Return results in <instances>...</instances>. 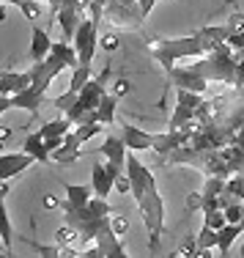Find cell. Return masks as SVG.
Masks as SVG:
<instances>
[{
	"instance_id": "1",
	"label": "cell",
	"mask_w": 244,
	"mask_h": 258,
	"mask_svg": "<svg viewBox=\"0 0 244 258\" xmlns=\"http://www.w3.org/2000/svg\"><path fill=\"white\" fill-rule=\"evenodd\" d=\"M228 33H230L228 25H209L195 30L192 36H181V39H148V52L168 75L179 60L200 58L209 50H214L217 44H222L228 39Z\"/></svg>"
},
{
	"instance_id": "2",
	"label": "cell",
	"mask_w": 244,
	"mask_h": 258,
	"mask_svg": "<svg viewBox=\"0 0 244 258\" xmlns=\"http://www.w3.org/2000/svg\"><path fill=\"white\" fill-rule=\"evenodd\" d=\"M135 204H137L140 217H143V225L148 228V250H151V255H154L156 250H159V239H162V231H165V201L159 195V187H156L154 176L145 181L143 195H140Z\"/></svg>"
},
{
	"instance_id": "3",
	"label": "cell",
	"mask_w": 244,
	"mask_h": 258,
	"mask_svg": "<svg viewBox=\"0 0 244 258\" xmlns=\"http://www.w3.org/2000/svg\"><path fill=\"white\" fill-rule=\"evenodd\" d=\"M195 75H200L203 80H217V83H230L233 85L236 80V58H233V50L228 44H217L214 50L206 52V58L195 60L190 66Z\"/></svg>"
},
{
	"instance_id": "4",
	"label": "cell",
	"mask_w": 244,
	"mask_h": 258,
	"mask_svg": "<svg viewBox=\"0 0 244 258\" xmlns=\"http://www.w3.org/2000/svg\"><path fill=\"white\" fill-rule=\"evenodd\" d=\"M71 47L77 52V66H94V55L99 47V25H94L91 20H80L71 36Z\"/></svg>"
},
{
	"instance_id": "5",
	"label": "cell",
	"mask_w": 244,
	"mask_h": 258,
	"mask_svg": "<svg viewBox=\"0 0 244 258\" xmlns=\"http://www.w3.org/2000/svg\"><path fill=\"white\" fill-rule=\"evenodd\" d=\"M102 20L110 22L113 28H140L143 25L135 6L121 3V0H107L105 11H102Z\"/></svg>"
},
{
	"instance_id": "6",
	"label": "cell",
	"mask_w": 244,
	"mask_h": 258,
	"mask_svg": "<svg viewBox=\"0 0 244 258\" xmlns=\"http://www.w3.org/2000/svg\"><path fill=\"white\" fill-rule=\"evenodd\" d=\"M96 154L107 157L105 168H107V173L113 176V181H115V176H121V173H124L126 146H124V140H121V138H115V135H110V138L105 140V143H102L99 149H96Z\"/></svg>"
},
{
	"instance_id": "7",
	"label": "cell",
	"mask_w": 244,
	"mask_h": 258,
	"mask_svg": "<svg viewBox=\"0 0 244 258\" xmlns=\"http://www.w3.org/2000/svg\"><path fill=\"white\" fill-rule=\"evenodd\" d=\"M110 217V214H107ZM102 220V225L96 228V236H94V244L102 250V258H129L124 250V244H121V239L113 233V228H110V220Z\"/></svg>"
},
{
	"instance_id": "8",
	"label": "cell",
	"mask_w": 244,
	"mask_h": 258,
	"mask_svg": "<svg viewBox=\"0 0 244 258\" xmlns=\"http://www.w3.org/2000/svg\"><path fill=\"white\" fill-rule=\"evenodd\" d=\"M168 83L173 88H181V91H195V94H206V85L209 80H203L200 75H195L190 66H173L168 72Z\"/></svg>"
},
{
	"instance_id": "9",
	"label": "cell",
	"mask_w": 244,
	"mask_h": 258,
	"mask_svg": "<svg viewBox=\"0 0 244 258\" xmlns=\"http://www.w3.org/2000/svg\"><path fill=\"white\" fill-rule=\"evenodd\" d=\"M30 159L25 151H20V154H0V181H9V179H14V176H20L22 170H28L30 168Z\"/></svg>"
},
{
	"instance_id": "10",
	"label": "cell",
	"mask_w": 244,
	"mask_h": 258,
	"mask_svg": "<svg viewBox=\"0 0 244 258\" xmlns=\"http://www.w3.org/2000/svg\"><path fill=\"white\" fill-rule=\"evenodd\" d=\"M222 187H225L222 176H206V179H203V189H200V198H203L200 209H203V214L219 209V195H222Z\"/></svg>"
},
{
	"instance_id": "11",
	"label": "cell",
	"mask_w": 244,
	"mask_h": 258,
	"mask_svg": "<svg viewBox=\"0 0 244 258\" xmlns=\"http://www.w3.org/2000/svg\"><path fill=\"white\" fill-rule=\"evenodd\" d=\"M151 138H154L151 132L137 129V126H132V124L121 126V140H124L126 151H148L151 149Z\"/></svg>"
},
{
	"instance_id": "12",
	"label": "cell",
	"mask_w": 244,
	"mask_h": 258,
	"mask_svg": "<svg viewBox=\"0 0 244 258\" xmlns=\"http://www.w3.org/2000/svg\"><path fill=\"white\" fill-rule=\"evenodd\" d=\"M22 151H25L30 159H36V162L50 165V151H47L44 138H41L39 132H28L25 135V140H22Z\"/></svg>"
},
{
	"instance_id": "13",
	"label": "cell",
	"mask_w": 244,
	"mask_h": 258,
	"mask_svg": "<svg viewBox=\"0 0 244 258\" xmlns=\"http://www.w3.org/2000/svg\"><path fill=\"white\" fill-rule=\"evenodd\" d=\"M55 20H58L60 25V33H63V41H71V36H74L77 25H80V11L71 9V6H60L58 11H55Z\"/></svg>"
},
{
	"instance_id": "14",
	"label": "cell",
	"mask_w": 244,
	"mask_h": 258,
	"mask_svg": "<svg viewBox=\"0 0 244 258\" xmlns=\"http://www.w3.org/2000/svg\"><path fill=\"white\" fill-rule=\"evenodd\" d=\"M99 129H102V124H96V121L94 124H77L74 132L69 129V132L63 135V146L66 149H83L85 140H91L94 135H99Z\"/></svg>"
},
{
	"instance_id": "15",
	"label": "cell",
	"mask_w": 244,
	"mask_h": 258,
	"mask_svg": "<svg viewBox=\"0 0 244 258\" xmlns=\"http://www.w3.org/2000/svg\"><path fill=\"white\" fill-rule=\"evenodd\" d=\"M91 189H94L96 198H105L113 192V176L107 173V168L102 162H94V173H91Z\"/></svg>"
},
{
	"instance_id": "16",
	"label": "cell",
	"mask_w": 244,
	"mask_h": 258,
	"mask_svg": "<svg viewBox=\"0 0 244 258\" xmlns=\"http://www.w3.org/2000/svg\"><path fill=\"white\" fill-rule=\"evenodd\" d=\"M28 83H30L28 72H6V69H0V94L3 96H11V94H17V91H22Z\"/></svg>"
},
{
	"instance_id": "17",
	"label": "cell",
	"mask_w": 244,
	"mask_h": 258,
	"mask_svg": "<svg viewBox=\"0 0 244 258\" xmlns=\"http://www.w3.org/2000/svg\"><path fill=\"white\" fill-rule=\"evenodd\" d=\"M50 33H47L44 28H39L36 25L33 28V33H30V60H33V63H39V60H44L47 58V52H50Z\"/></svg>"
},
{
	"instance_id": "18",
	"label": "cell",
	"mask_w": 244,
	"mask_h": 258,
	"mask_svg": "<svg viewBox=\"0 0 244 258\" xmlns=\"http://www.w3.org/2000/svg\"><path fill=\"white\" fill-rule=\"evenodd\" d=\"M241 236V228L239 223H225L222 228H217V250L222 255H228V250L233 247V242Z\"/></svg>"
},
{
	"instance_id": "19",
	"label": "cell",
	"mask_w": 244,
	"mask_h": 258,
	"mask_svg": "<svg viewBox=\"0 0 244 258\" xmlns=\"http://www.w3.org/2000/svg\"><path fill=\"white\" fill-rule=\"evenodd\" d=\"M91 198H94L91 184H66V204H69V206L83 209Z\"/></svg>"
},
{
	"instance_id": "20",
	"label": "cell",
	"mask_w": 244,
	"mask_h": 258,
	"mask_svg": "<svg viewBox=\"0 0 244 258\" xmlns=\"http://www.w3.org/2000/svg\"><path fill=\"white\" fill-rule=\"evenodd\" d=\"M33 250L39 253L41 258H83L80 250L74 247H60V244H39V242H30Z\"/></svg>"
},
{
	"instance_id": "21",
	"label": "cell",
	"mask_w": 244,
	"mask_h": 258,
	"mask_svg": "<svg viewBox=\"0 0 244 258\" xmlns=\"http://www.w3.org/2000/svg\"><path fill=\"white\" fill-rule=\"evenodd\" d=\"M115 104H118V99H115L113 94H102V99H99V104H96V121L99 124H113L115 121Z\"/></svg>"
},
{
	"instance_id": "22",
	"label": "cell",
	"mask_w": 244,
	"mask_h": 258,
	"mask_svg": "<svg viewBox=\"0 0 244 258\" xmlns=\"http://www.w3.org/2000/svg\"><path fill=\"white\" fill-rule=\"evenodd\" d=\"M50 52L58 55V58L63 60L66 69H74V66H77V52H74V47H71L69 41H52V44H50Z\"/></svg>"
},
{
	"instance_id": "23",
	"label": "cell",
	"mask_w": 244,
	"mask_h": 258,
	"mask_svg": "<svg viewBox=\"0 0 244 258\" xmlns=\"http://www.w3.org/2000/svg\"><path fill=\"white\" fill-rule=\"evenodd\" d=\"M69 129H71V121L69 118H55V121H47V124L39 129V135L44 140H50V138H63Z\"/></svg>"
},
{
	"instance_id": "24",
	"label": "cell",
	"mask_w": 244,
	"mask_h": 258,
	"mask_svg": "<svg viewBox=\"0 0 244 258\" xmlns=\"http://www.w3.org/2000/svg\"><path fill=\"white\" fill-rule=\"evenodd\" d=\"M222 192L230 195V198H236V201H244V170H239V173H230L228 179H225Z\"/></svg>"
},
{
	"instance_id": "25",
	"label": "cell",
	"mask_w": 244,
	"mask_h": 258,
	"mask_svg": "<svg viewBox=\"0 0 244 258\" xmlns=\"http://www.w3.org/2000/svg\"><path fill=\"white\" fill-rule=\"evenodd\" d=\"M80 157H83V149H66L63 143H60L55 151H50V162H58V165H71Z\"/></svg>"
},
{
	"instance_id": "26",
	"label": "cell",
	"mask_w": 244,
	"mask_h": 258,
	"mask_svg": "<svg viewBox=\"0 0 244 258\" xmlns=\"http://www.w3.org/2000/svg\"><path fill=\"white\" fill-rule=\"evenodd\" d=\"M58 244L60 247H74V250H83L85 247V242L80 239V233H77L74 228H69V225H66V228H58Z\"/></svg>"
},
{
	"instance_id": "27",
	"label": "cell",
	"mask_w": 244,
	"mask_h": 258,
	"mask_svg": "<svg viewBox=\"0 0 244 258\" xmlns=\"http://www.w3.org/2000/svg\"><path fill=\"white\" fill-rule=\"evenodd\" d=\"M192 110L190 107H184V104H176V110H173V115H170V121H168V129H179V126H187V124H192Z\"/></svg>"
},
{
	"instance_id": "28",
	"label": "cell",
	"mask_w": 244,
	"mask_h": 258,
	"mask_svg": "<svg viewBox=\"0 0 244 258\" xmlns=\"http://www.w3.org/2000/svg\"><path fill=\"white\" fill-rule=\"evenodd\" d=\"M91 72H94V66H74L71 69V83H69V94H77V91L83 88V83L91 77Z\"/></svg>"
},
{
	"instance_id": "29",
	"label": "cell",
	"mask_w": 244,
	"mask_h": 258,
	"mask_svg": "<svg viewBox=\"0 0 244 258\" xmlns=\"http://www.w3.org/2000/svg\"><path fill=\"white\" fill-rule=\"evenodd\" d=\"M195 244H198V250H214L217 247V231L211 228H200V233L195 236Z\"/></svg>"
},
{
	"instance_id": "30",
	"label": "cell",
	"mask_w": 244,
	"mask_h": 258,
	"mask_svg": "<svg viewBox=\"0 0 244 258\" xmlns=\"http://www.w3.org/2000/svg\"><path fill=\"white\" fill-rule=\"evenodd\" d=\"M200 102H203V94H195V91H181V88H176V104H184V107L195 110Z\"/></svg>"
},
{
	"instance_id": "31",
	"label": "cell",
	"mask_w": 244,
	"mask_h": 258,
	"mask_svg": "<svg viewBox=\"0 0 244 258\" xmlns=\"http://www.w3.org/2000/svg\"><path fill=\"white\" fill-rule=\"evenodd\" d=\"M17 9H20L22 17H25V20H30V22H36V20L41 17V3H39V0H22Z\"/></svg>"
},
{
	"instance_id": "32",
	"label": "cell",
	"mask_w": 244,
	"mask_h": 258,
	"mask_svg": "<svg viewBox=\"0 0 244 258\" xmlns=\"http://www.w3.org/2000/svg\"><path fill=\"white\" fill-rule=\"evenodd\" d=\"M222 214H225V223H239L241 220V201L230 198L228 204H222Z\"/></svg>"
},
{
	"instance_id": "33",
	"label": "cell",
	"mask_w": 244,
	"mask_h": 258,
	"mask_svg": "<svg viewBox=\"0 0 244 258\" xmlns=\"http://www.w3.org/2000/svg\"><path fill=\"white\" fill-rule=\"evenodd\" d=\"M110 228H113V233H115V236H126V233H129V220H126L124 217V214H110Z\"/></svg>"
},
{
	"instance_id": "34",
	"label": "cell",
	"mask_w": 244,
	"mask_h": 258,
	"mask_svg": "<svg viewBox=\"0 0 244 258\" xmlns=\"http://www.w3.org/2000/svg\"><path fill=\"white\" fill-rule=\"evenodd\" d=\"M203 225H206V228H211V231L222 228V225H225V214H222V209H214V212H206Z\"/></svg>"
},
{
	"instance_id": "35",
	"label": "cell",
	"mask_w": 244,
	"mask_h": 258,
	"mask_svg": "<svg viewBox=\"0 0 244 258\" xmlns=\"http://www.w3.org/2000/svg\"><path fill=\"white\" fill-rule=\"evenodd\" d=\"M99 47H102L105 52H115V50H118V47H121V39L115 36V30H113V33H107V36H99Z\"/></svg>"
},
{
	"instance_id": "36",
	"label": "cell",
	"mask_w": 244,
	"mask_h": 258,
	"mask_svg": "<svg viewBox=\"0 0 244 258\" xmlns=\"http://www.w3.org/2000/svg\"><path fill=\"white\" fill-rule=\"evenodd\" d=\"M154 6H156V0H135V9H137V14H140V20H148V14L154 11Z\"/></svg>"
},
{
	"instance_id": "37",
	"label": "cell",
	"mask_w": 244,
	"mask_h": 258,
	"mask_svg": "<svg viewBox=\"0 0 244 258\" xmlns=\"http://www.w3.org/2000/svg\"><path fill=\"white\" fill-rule=\"evenodd\" d=\"M129 91H132V83H129L126 77H118V80H115V85H113V96H115V99H121V96H126Z\"/></svg>"
},
{
	"instance_id": "38",
	"label": "cell",
	"mask_w": 244,
	"mask_h": 258,
	"mask_svg": "<svg viewBox=\"0 0 244 258\" xmlns=\"http://www.w3.org/2000/svg\"><path fill=\"white\" fill-rule=\"evenodd\" d=\"M225 44H228L230 50H244V30H233V33H228Z\"/></svg>"
},
{
	"instance_id": "39",
	"label": "cell",
	"mask_w": 244,
	"mask_h": 258,
	"mask_svg": "<svg viewBox=\"0 0 244 258\" xmlns=\"http://www.w3.org/2000/svg\"><path fill=\"white\" fill-rule=\"evenodd\" d=\"M195 250H198V244H195V236H187L184 242L179 244V255H187V258H192V255H195Z\"/></svg>"
},
{
	"instance_id": "40",
	"label": "cell",
	"mask_w": 244,
	"mask_h": 258,
	"mask_svg": "<svg viewBox=\"0 0 244 258\" xmlns=\"http://www.w3.org/2000/svg\"><path fill=\"white\" fill-rule=\"evenodd\" d=\"M113 187H115V192H121V195H129V179H126V173L115 176Z\"/></svg>"
},
{
	"instance_id": "41",
	"label": "cell",
	"mask_w": 244,
	"mask_h": 258,
	"mask_svg": "<svg viewBox=\"0 0 244 258\" xmlns=\"http://www.w3.org/2000/svg\"><path fill=\"white\" fill-rule=\"evenodd\" d=\"M225 25H228L230 33H233V30H244V17L241 14H230V20L225 22Z\"/></svg>"
},
{
	"instance_id": "42",
	"label": "cell",
	"mask_w": 244,
	"mask_h": 258,
	"mask_svg": "<svg viewBox=\"0 0 244 258\" xmlns=\"http://www.w3.org/2000/svg\"><path fill=\"white\" fill-rule=\"evenodd\" d=\"M200 204H203L200 192H190V195H187V209H190V212H195V209H200Z\"/></svg>"
},
{
	"instance_id": "43",
	"label": "cell",
	"mask_w": 244,
	"mask_h": 258,
	"mask_svg": "<svg viewBox=\"0 0 244 258\" xmlns=\"http://www.w3.org/2000/svg\"><path fill=\"white\" fill-rule=\"evenodd\" d=\"M83 258H102V250L96 244L94 247H83Z\"/></svg>"
},
{
	"instance_id": "44",
	"label": "cell",
	"mask_w": 244,
	"mask_h": 258,
	"mask_svg": "<svg viewBox=\"0 0 244 258\" xmlns=\"http://www.w3.org/2000/svg\"><path fill=\"white\" fill-rule=\"evenodd\" d=\"M60 201L58 198H52V195H44V209H58Z\"/></svg>"
},
{
	"instance_id": "45",
	"label": "cell",
	"mask_w": 244,
	"mask_h": 258,
	"mask_svg": "<svg viewBox=\"0 0 244 258\" xmlns=\"http://www.w3.org/2000/svg\"><path fill=\"white\" fill-rule=\"evenodd\" d=\"M6 110H11V99H9V96H3V94H0V115H3Z\"/></svg>"
},
{
	"instance_id": "46",
	"label": "cell",
	"mask_w": 244,
	"mask_h": 258,
	"mask_svg": "<svg viewBox=\"0 0 244 258\" xmlns=\"http://www.w3.org/2000/svg\"><path fill=\"white\" fill-rule=\"evenodd\" d=\"M239 228H241V233H244V201H241V220H239Z\"/></svg>"
},
{
	"instance_id": "47",
	"label": "cell",
	"mask_w": 244,
	"mask_h": 258,
	"mask_svg": "<svg viewBox=\"0 0 244 258\" xmlns=\"http://www.w3.org/2000/svg\"><path fill=\"white\" fill-rule=\"evenodd\" d=\"M0 22H6V6L0 3Z\"/></svg>"
},
{
	"instance_id": "48",
	"label": "cell",
	"mask_w": 244,
	"mask_h": 258,
	"mask_svg": "<svg viewBox=\"0 0 244 258\" xmlns=\"http://www.w3.org/2000/svg\"><path fill=\"white\" fill-rule=\"evenodd\" d=\"M6 143H9V140H0V154L6 151Z\"/></svg>"
},
{
	"instance_id": "49",
	"label": "cell",
	"mask_w": 244,
	"mask_h": 258,
	"mask_svg": "<svg viewBox=\"0 0 244 258\" xmlns=\"http://www.w3.org/2000/svg\"><path fill=\"white\" fill-rule=\"evenodd\" d=\"M121 3H129V6H135V0H121Z\"/></svg>"
},
{
	"instance_id": "50",
	"label": "cell",
	"mask_w": 244,
	"mask_h": 258,
	"mask_svg": "<svg viewBox=\"0 0 244 258\" xmlns=\"http://www.w3.org/2000/svg\"><path fill=\"white\" fill-rule=\"evenodd\" d=\"M241 258H244V244H241Z\"/></svg>"
},
{
	"instance_id": "51",
	"label": "cell",
	"mask_w": 244,
	"mask_h": 258,
	"mask_svg": "<svg viewBox=\"0 0 244 258\" xmlns=\"http://www.w3.org/2000/svg\"><path fill=\"white\" fill-rule=\"evenodd\" d=\"M0 253H3V242H0Z\"/></svg>"
},
{
	"instance_id": "52",
	"label": "cell",
	"mask_w": 244,
	"mask_h": 258,
	"mask_svg": "<svg viewBox=\"0 0 244 258\" xmlns=\"http://www.w3.org/2000/svg\"><path fill=\"white\" fill-rule=\"evenodd\" d=\"M0 258H6V255H3V253H0Z\"/></svg>"
}]
</instances>
